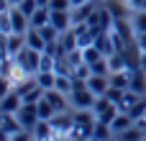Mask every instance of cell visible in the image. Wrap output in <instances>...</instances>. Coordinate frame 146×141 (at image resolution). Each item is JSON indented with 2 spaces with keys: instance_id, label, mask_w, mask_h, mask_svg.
Returning a JSON list of instances; mask_svg holds the SVG:
<instances>
[{
  "instance_id": "obj_1",
  "label": "cell",
  "mask_w": 146,
  "mask_h": 141,
  "mask_svg": "<svg viewBox=\"0 0 146 141\" xmlns=\"http://www.w3.org/2000/svg\"><path fill=\"white\" fill-rule=\"evenodd\" d=\"M69 100H72V105H74L77 110H92L98 95L87 87V80L74 77V87H72V92H69Z\"/></svg>"
},
{
  "instance_id": "obj_2",
  "label": "cell",
  "mask_w": 146,
  "mask_h": 141,
  "mask_svg": "<svg viewBox=\"0 0 146 141\" xmlns=\"http://www.w3.org/2000/svg\"><path fill=\"white\" fill-rule=\"evenodd\" d=\"M41 54H44V51H36V49H31V46H23L13 59L21 64V69H23V72L36 74V72H38V67H41Z\"/></svg>"
},
{
  "instance_id": "obj_3",
  "label": "cell",
  "mask_w": 146,
  "mask_h": 141,
  "mask_svg": "<svg viewBox=\"0 0 146 141\" xmlns=\"http://www.w3.org/2000/svg\"><path fill=\"white\" fill-rule=\"evenodd\" d=\"M92 113L98 116V121H103V123H113V118L121 113V108H118L113 100H108V98L103 95V98H98V100H95Z\"/></svg>"
},
{
  "instance_id": "obj_4",
  "label": "cell",
  "mask_w": 146,
  "mask_h": 141,
  "mask_svg": "<svg viewBox=\"0 0 146 141\" xmlns=\"http://www.w3.org/2000/svg\"><path fill=\"white\" fill-rule=\"evenodd\" d=\"M15 118H18L21 128H26V131H33V126L41 121V118H38V108H36V103H23V105L15 110Z\"/></svg>"
},
{
  "instance_id": "obj_5",
  "label": "cell",
  "mask_w": 146,
  "mask_h": 141,
  "mask_svg": "<svg viewBox=\"0 0 146 141\" xmlns=\"http://www.w3.org/2000/svg\"><path fill=\"white\" fill-rule=\"evenodd\" d=\"M8 18H10V33H26L31 28V18L21 8H10L8 10Z\"/></svg>"
},
{
  "instance_id": "obj_6",
  "label": "cell",
  "mask_w": 146,
  "mask_h": 141,
  "mask_svg": "<svg viewBox=\"0 0 146 141\" xmlns=\"http://www.w3.org/2000/svg\"><path fill=\"white\" fill-rule=\"evenodd\" d=\"M51 126H54V134L56 136H69L72 128H74V116L72 113H56L51 118Z\"/></svg>"
},
{
  "instance_id": "obj_7",
  "label": "cell",
  "mask_w": 146,
  "mask_h": 141,
  "mask_svg": "<svg viewBox=\"0 0 146 141\" xmlns=\"http://www.w3.org/2000/svg\"><path fill=\"white\" fill-rule=\"evenodd\" d=\"M95 10H98V8L92 5V0H87V3H82V5H74V8H72V28L80 26V23H87Z\"/></svg>"
},
{
  "instance_id": "obj_8",
  "label": "cell",
  "mask_w": 146,
  "mask_h": 141,
  "mask_svg": "<svg viewBox=\"0 0 146 141\" xmlns=\"http://www.w3.org/2000/svg\"><path fill=\"white\" fill-rule=\"evenodd\" d=\"M87 87H90L98 98H103V95L110 90V77H108V74H90V77H87Z\"/></svg>"
},
{
  "instance_id": "obj_9",
  "label": "cell",
  "mask_w": 146,
  "mask_h": 141,
  "mask_svg": "<svg viewBox=\"0 0 146 141\" xmlns=\"http://www.w3.org/2000/svg\"><path fill=\"white\" fill-rule=\"evenodd\" d=\"M51 10V8H49ZM51 26H56L62 33L72 28V10H51Z\"/></svg>"
},
{
  "instance_id": "obj_10",
  "label": "cell",
  "mask_w": 146,
  "mask_h": 141,
  "mask_svg": "<svg viewBox=\"0 0 146 141\" xmlns=\"http://www.w3.org/2000/svg\"><path fill=\"white\" fill-rule=\"evenodd\" d=\"M21 105H23V98H21L18 90H10V92L0 100V110H3V113H15Z\"/></svg>"
},
{
  "instance_id": "obj_11",
  "label": "cell",
  "mask_w": 146,
  "mask_h": 141,
  "mask_svg": "<svg viewBox=\"0 0 146 141\" xmlns=\"http://www.w3.org/2000/svg\"><path fill=\"white\" fill-rule=\"evenodd\" d=\"M33 139H36V141H51V139H56L51 121H38V123L33 126Z\"/></svg>"
},
{
  "instance_id": "obj_12",
  "label": "cell",
  "mask_w": 146,
  "mask_h": 141,
  "mask_svg": "<svg viewBox=\"0 0 146 141\" xmlns=\"http://www.w3.org/2000/svg\"><path fill=\"white\" fill-rule=\"evenodd\" d=\"M26 46H31V49H36V51H46V39L41 36V31L38 28H28L26 31Z\"/></svg>"
},
{
  "instance_id": "obj_13",
  "label": "cell",
  "mask_w": 146,
  "mask_h": 141,
  "mask_svg": "<svg viewBox=\"0 0 146 141\" xmlns=\"http://www.w3.org/2000/svg\"><path fill=\"white\" fill-rule=\"evenodd\" d=\"M44 98L54 105L56 113H67V98H69V95H64V92H59V90H46Z\"/></svg>"
},
{
  "instance_id": "obj_14",
  "label": "cell",
  "mask_w": 146,
  "mask_h": 141,
  "mask_svg": "<svg viewBox=\"0 0 146 141\" xmlns=\"http://www.w3.org/2000/svg\"><path fill=\"white\" fill-rule=\"evenodd\" d=\"M131 126H136V121H133V116H131V113H126V110H121V113L113 118V123H110L113 134H123V131H126V128H131Z\"/></svg>"
},
{
  "instance_id": "obj_15",
  "label": "cell",
  "mask_w": 146,
  "mask_h": 141,
  "mask_svg": "<svg viewBox=\"0 0 146 141\" xmlns=\"http://www.w3.org/2000/svg\"><path fill=\"white\" fill-rule=\"evenodd\" d=\"M131 74H133V69L113 72V74H110V85L118 87V90H131Z\"/></svg>"
},
{
  "instance_id": "obj_16",
  "label": "cell",
  "mask_w": 146,
  "mask_h": 141,
  "mask_svg": "<svg viewBox=\"0 0 146 141\" xmlns=\"http://www.w3.org/2000/svg\"><path fill=\"white\" fill-rule=\"evenodd\" d=\"M46 23H51V10L38 5V10L31 15V28H41V26H46Z\"/></svg>"
},
{
  "instance_id": "obj_17",
  "label": "cell",
  "mask_w": 146,
  "mask_h": 141,
  "mask_svg": "<svg viewBox=\"0 0 146 141\" xmlns=\"http://www.w3.org/2000/svg\"><path fill=\"white\" fill-rule=\"evenodd\" d=\"M110 134H113L110 123L98 121V123H95V128H92V141H108V139H110Z\"/></svg>"
},
{
  "instance_id": "obj_18",
  "label": "cell",
  "mask_w": 146,
  "mask_h": 141,
  "mask_svg": "<svg viewBox=\"0 0 146 141\" xmlns=\"http://www.w3.org/2000/svg\"><path fill=\"white\" fill-rule=\"evenodd\" d=\"M103 57H105V54H103L95 44H90V46L82 49V59H85V64H95V62H100Z\"/></svg>"
},
{
  "instance_id": "obj_19",
  "label": "cell",
  "mask_w": 146,
  "mask_h": 141,
  "mask_svg": "<svg viewBox=\"0 0 146 141\" xmlns=\"http://www.w3.org/2000/svg\"><path fill=\"white\" fill-rule=\"evenodd\" d=\"M36 82L44 90H54L56 85V72H36Z\"/></svg>"
},
{
  "instance_id": "obj_20",
  "label": "cell",
  "mask_w": 146,
  "mask_h": 141,
  "mask_svg": "<svg viewBox=\"0 0 146 141\" xmlns=\"http://www.w3.org/2000/svg\"><path fill=\"white\" fill-rule=\"evenodd\" d=\"M36 108H38V118L41 121H51L54 116H56V110H54V105L46 100V98H41L38 103H36Z\"/></svg>"
},
{
  "instance_id": "obj_21",
  "label": "cell",
  "mask_w": 146,
  "mask_h": 141,
  "mask_svg": "<svg viewBox=\"0 0 146 141\" xmlns=\"http://www.w3.org/2000/svg\"><path fill=\"white\" fill-rule=\"evenodd\" d=\"M139 100H141V92H133V90H126V92H123V100H121V105H118V108L128 113V110H131V108H133V105H136Z\"/></svg>"
},
{
  "instance_id": "obj_22",
  "label": "cell",
  "mask_w": 146,
  "mask_h": 141,
  "mask_svg": "<svg viewBox=\"0 0 146 141\" xmlns=\"http://www.w3.org/2000/svg\"><path fill=\"white\" fill-rule=\"evenodd\" d=\"M38 31H41V36L46 39V44H56V41H59V36H62V31H59L56 26H51V23H46V26H41Z\"/></svg>"
},
{
  "instance_id": "obj_23",
  "label": "cell",
  "mask_w": 146,
  "mask_h": 141,
  "mask_svg": "<svg viewBox=\"0 0 146 141\" xmlns=\"http://www.w3.org/2000/svg\"><path fill=\"white\" fill-rule=\"evenodd\" d=\"M144 136H146V134L141 131V126L136 123V126H131V128H126V131L121 134V141H141Z\"/></svg>"
},
{
  "instance_id": "obj_24",
  "label": "cell",
  "mask_w": 146,
  "mask_h": 141,
  "mask_svg": "<svg viewBox=\"0 0 146 141\" xmlns=\"http://www.w3.org/2000/svg\"><path fill=\"white\" fill-rule=\"evenodd\" d=\"M131 23H133L136 36H139V33H146V10H136V15L131 18Z\"/></svg>"
},
{
  "instance_id": "obj_25",
  "label": "cell",
  "mask_w": 146,
  "mask_h": 141,
  "mask_svg": "<svg viewBox=\"0 0 146 141\" xmlns=\"http://www.w3.org/2000/svg\"><path fill=\"white\" fill-rule=\"evenodd\" d=\"M90 69H92V74H108V77H110V64H108V57H103L100 62L90 64Z\"/></svg>"
},
{
  "instance_id": "obj_26",
  "label": "cell",
  "mask_w": 146,
  "mask_h": 141,
  "mask_svg": "<svg viewBox=\"0 0 146 141\" xmlns=\"http://www.w3.org/2000/svg\"><path fill=\"white\" fill-rule=\"evenodd\" d=\"M13 8H21V10H23V13H26V15L31 18V15H33V13L38 10V3H36V0H23L21 5H13Z\"/></svg>"
},
{
  "instance_id": "obj_27",
  "label": "cell",
  "mask_w": 146,
  "mask_h": 141,
  "mask_svg": "<svg viewBox=\"0 0 146 141\" xmlns=\"http://www.w3.org/2000/svg\"><path fill=\"white\" fill-rule=\"evenodd\" d=\"M123 92H126V90H118V87H113V85H110V90L105 92V98H108V100H113L115 105H121V100H123Z\"/></svg>"
},
{
  "instance_id": "obj_28",
  "label": "cell",
  "mask_w": 146,
  "mask_h": 141,
  "mask_svg": "<svg viewBox=\"0 0 146 141\" xmlns=\"http://www.w3.org/2000/svg\"><path fill=\"white\" fill-rule=\"evenodd\" d=\"M49 8H51V10H72L74 5H72V0H51Z\"/></svg>"
},
{
  "instance_id": "obj_29",
  "label": "cell",
  "mask_w": 146,
  "mask_h": 141,
  "mask_svg": "<svg viewBox=\"0 0 146 141\" xmlns=\"http://www.w3.org/2000/svg\"><path fill=\"white\" fill-rule=\"evenodd\" d=\"M10 141H33V131H26V128H21V131L10 134Z\"/></svg>"
},
{
  "instance_id": "obj_30",
  "label": "cell",
  "mask_w": 146,
  "mask_h": 141,
  "mask_svg": "<svg viewBox=\"0 0 146 141\" xmlns=\"http://www.w3.org/2000/svg\"><path fill=\"white\" fill-rule=\"evenodd\" d=\"M128 113L133 116V121H139V118H141V116L146 113V100H139V103H136V105H133V108H131Z\"/></svg>"
},
{
  "instance_id": "obj_31",
  "label": "cell",
  "mask_w": 146,
  "mask_h": 141,
  "mask_svg": "<svg viewBox=\"0 0 146 141\" xmlns=\"http://www.w3.org/2000/svg\"><path fill=\"white\" fill-rule=\"evenodd\" d=\"M0 59H10V49H8V33H0Z\"/></svg>"
},
{
  "instance_id": "obj_32",
  "label": "cell",
  "mask_w": 146,
  "mask_h": 141,
  "mask_svg": "<svg viewBox=\"0 0 146 141\" xmlns=\"http://www.w3.org/2000/svg\"><path fill=\"white\" fill-rule=\"evenodd\" d=\"M108 10H110V13H113V18H115V21H118V18H123V15H126V10H123V8H121V5H115V3H110V5H108Z\"/></svg>"
},
{
  "instance_id": "obj_33",
  "label": "cell",
  "mask_w": 146,
  "mask_h": 141,
  "mask_svg": "<svg viewBox=\"0 0 146 141\" xmlns=\"http://www.w3.org/2000/svg\"><path fill=\"white\" fill-rule=\"evenodd\" d=\"M136 46H139L141 51H146V33H139V36H136Z\"/></svg>"
},
{
  "instance_id": "obj_34",
  "label": "cell",
  "mask_w": 146,
  "mask_h": 141,
  "mask_svg": "<svg viewBox=\"0 0 146 141\" xmlns=\"http://www.w3.org/2000/svg\"><path fill=\"white\" fill-rule=\"evenodd\" d=\"M139 69L146 72V51H139Z\"/></svg>"
},
{
  "instance_id": "obj_35",
  "label": "cell",
  "mask_w": 146,
  "mask_h": 141,
  "mask_svg": "<svg viewBox=\"0 0 146 141\" xmlns=\"http://www.w3.org/2000/svg\"><path fill=\"white\" fill-rule=\"evenodd\" d=\"M13 5H10V0H0V13H8Z\"/></svg>"
},
{
  "instance_id": "obj_36",
  "label": "cell",
  "mask_w": 146,
  "mask_h": 141,
  "mask_svg": "<svg viewBox=\"0 0 146 141\" xmlns=\"http://www.w3.org/2000/svg\"><path fill=\"white\" fill-rule=\"evenodd\" d=\"M0 141H10V134H8V131H3V128H0Z\"/></svg>"
},
{
  "instance_id": "obj_37",
  "label": "cell",
  "mask_w": 146,
  "mask_h": 141,
  "mask_svg": "<svg viewBox=\"0 0 146 141\" xmlns=\"http://www.w3.org/2000/svg\"><path fill=\"white\" fill-rule=\"evenodd\" d=\"M136 123H139L141 128H146V113H144V116H141V118H139V121H136Z\"/></svg>"
},
{
  "instance_id": "obj_38",
  "label": "cell",
  "mask_w": 146,
  "mask_h": 141,
  "mask_svg": "<svg viewBox=\"0 0 146 141\" xmlns=\"http://www.w3.org/2000/svg\"><path fill=\"white\" fill-rule=\"evenodd\" d=\"M36 3H38L41 8H49V3H51V0H36Z\"/></svg>"
},
{
  "instance_id": "obj_39",
  "label": "cell",
  "mask_w": 146,
  "mask_h": 141,
  "mask_svg": "<svg viewBox=\"0 0 146 141\" xmlns=\"http://www.w3.org/2000/svg\"><path fill=\"white\" fill-rule=\"evenodd\" d=\"M82 3H87V0H72V5H82Z\"/></svg>"
},
{
  "instance_id": "obj_40",
  "label": "cell",
  "mask_w": 146,
  "mask_h": 141,
  "mask_svg": "<svg viewBox=\"0 0 146 141\" xmlns=\"http://www.w3.org/2000/svg\"><path fill=\"white\" fill-rule=\"evenodd\" d=\"M21 3H23V0H10V5H21Z\"/></svg>"
},
{
  "instance_id": "obj_41",
  "label": "cell",
  "mask_w": 146,
  "mask_h": 141,
  "mask_svg": "<svg viewBox=\"0 0 146 141\" xmlns=\"http://www.w3.org/2000/svg\"><path fill=\"white\" fill-rule=\"evenodd\" d=\"M141 141H146V136H144V139H141Z\"/></svg>"
}]
</instances>
